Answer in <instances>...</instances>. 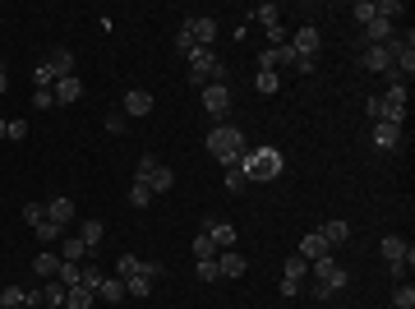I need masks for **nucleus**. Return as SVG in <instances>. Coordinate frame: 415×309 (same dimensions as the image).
Listing matches in <instances>:
<instances>
[{"label": "nucleus", "instance_id": "21", "mask_svg": "<svg viewBox=\"0 0 415 309\" xmlns=\"http://www.w3.org/2000/svg\"><path fill=\"white\" fill-rule=\"evenodd\" d=\"M318 235H323V240L337 249V245H346V240H351V221H346V217H332L328 226H318Z\"/></svg>", "mask_w": 415, "mask_h": 309}, {"label": "nucleus", "instance_id": "9", "mask_svg": "<svg viewBox=\"0 0 415 309\" xmlns=\"http://www.w3.org/2000/svg\"><path fill=\"white\" fill-rule=\"evenodd\" d=\"M203 107H208V116H217V121H222V116L231 111V88H226V83H208V88H203Z\"/></svg>", "mask_w": 415, "mask_h": 309}, {"label": "nucleus", "instance_id": "42", "mask_svg": "<svg viewBox=\"0 0 415 309\" xmlns=\"http://www.w3.org/2000/svg\"><path fill=\"white\" fill-rule=\"evenodd\" d=\"M33 83H37V88H55V74H51V65H46V60L33 69Z\"/></svg>", "mask_w": 415, "mask_h": 309}, {"label": "nucleus", "instance_id": "44", "mask_svg": "<svg viewBox=\"0 0 415 309\" xmlns=\"http://www.w3.org/2000/svg\"><path fill=\"white\" fill-rule=\"evenodd\" d=\"M194 277L198 282H217V259H203V263L194 268Z\"/></svg>", "mask_w": 415, "mask_h": 309}, {"label": "nucleus", "instance_id": "11", "mask_svg": "<svg viewBox=\"0 0 415 309\" xmlns=\"http://www.w3.org/2000/svg\"><path fill=\"white\" fill-rule=\"evenodd\" d=\"M383 259H388V268H393V263H406V268H411V263H415V249L402 240V235H383Z\"/></svg>", "mask_w": 415, "mask_h": 309}, {"label": "nucleus", "instance_id": "40", "mask_svg": "<svg viewBox=\"0 0 415 309\" xmlns=\"http://www.w3.org/2000/svg\"><path fill=\"white\" fill-rule=\"evenodd\" d=\"M130 203H134V208H148V203H153V189L134 180V189H130Z\"/></svg>", "mask_w": 415, "mask_h": 309}, {"label": "nucleus", "instance_id": "36", "mask_svg": "<svg viewBox=\"0 0 415 309\" xmlns=\"http://www.w3.org/2000/svg\"><path fill=\"white\" fill-rule=\"evenodd\" d=\"M254 83H259V92H263V97H273V92L282 88V78H277V74H268V69H259V78H254Z\"/></svg>", "mask_w": 415, "mask_h": 309}, {"label": "nucleus", "instance_id": "41", "mask_svg": "<svg viewBox=\"0 0 415 309\" xmlns=\"http://www.w3.org/2000/svg\"><path fill=\"white\" fill-rule=\"evenodd\" d=\"M245 185H250V180H245V171H240V166H226V189H231V194H240Z\"/></svg>", "mask_w": 415, "mask_h": 309}, {"label": "nucleus", "instance_id": "54", "mask_svg": "<svg viewBox=\"0 0 415 309\" xmlns=\"http://www.w3.org/2000/svg\"><path fill=\"white\" fill-rule=\"evenodd\" d=\"M0 309H5V305H0Z\"/></svg>", "mask_w": 415, "mask_h": 309}, {"label": "nucleus", "instance_id": "34", "mask_svg": "<svg viewBox=\"0 0 415 309\" xmlns=\"http://www.w3.org/2000/svg\"><path fill=\"white\" fill-rule=\"evenodd\" d=\"M286 277H291V282H305V277H309V263H305L300 254H291V259H286Z\"/></svg>", "mask_w": 415, "mask_h": 309}, {"label": "nucleus", "instance_id": "12", "mask_svg": "<svg viewBox=\"0 0 415 309\" xmlns=\"http://www.w3.org/2000/svg\"><path fill=\"white\" fill-rule=\"evenodd\" d=\"M369 139H374V148H379V153H393L397 144H402V125H369Z\"/></svg>", "mask_w": 415, "mask_h": 309}, {"label": "nucleus", "instance_id": "47", "mask_svg": "<svg viewBox=\"0 0 415 309\" xmlns=\"http://www.w3.org/2000/svg\"><path fill=\"white\" fill-rule=\"evenodd\" d=\"M351 14H355V23H360V28H365V23L374 19V0H360V5H355V10H351Z\"/></svg>", "mask_w": 415, "mask_h": 309}, {"label": "nucleus", "instance_id": "39", "mask_svg": "<svg viewBox=\"0 0 415 309\" xmlns=\"http://www.w3.org/2000/svg\"><path fill=\"white\" fill-rule=\"evenodd\" d=\"M374 14H379V19H388V23H393L397 14H402V0H379V5H374Z\"/></svg>", "mask_w": 415, "mask_h": 309}, {"label": "nucleus", "instance_id": "8", "mask_svg": "<svg viewBox=\"0 0 415 309\" xmlns=\"http://www.w3.org/2000/svg\"><path fill=\"white\" fill-rule=\"evenodd\" d=\"M291 65H295L291 42H286V46H268V51H259V69H268V74H277V69H291Z\"/></svg>", "mask_w": 415, "mask_h": 309}, {"label": "nucleus", "instance_id": "26", "mask_svg": "<svg viewBox=\"0 0 415 309\" xmlns=\"http://www.w3.org/2000/svg\"><path fill=\"white\" fill-rule=\"evenodd\" d=\"M97 300H107V305H121V300H125V282H121V277H107V282L97 287Z\"/></svg>", "mask_w": 415, "mask_h": 309}, {"label": "nucleus", "instance_id": "10", "mask_svg": "<svg viewBox=\"0 0 415 309\" xmlns=\"http://www.w3.org/2000/svg\"><path fill=\"white\" fill-rule=\"evenodd\" d=\"M318 46H323V33H318L314 23L295 28V37H291V51H295V55H318Z\"/></svg>", "mask_w": 415, "mask_h": 309}, {"label": "nucleus", "instance_id": "6", "mask_svg": "<svg viewBox=\"0 0 415 309\" xmlns=\"http://www.w3.org/2000/svg\"><path fill=\"white\" fill-rule=\"evenodd\" d=\"M180 33L189 37L194 46H203V51H212V42H217V23L208 19V14H194V19H185V28Z\"/></svg>", "mask_w": 415, "mask_h": 309}, {"label": "nucleus", "instance_id": "48", "mask_svg": "<svg viewBox=\"0 0 415 309\" xmlns=\"http://www.w3.org/2000/svg\"><path fill=\"white\" fill-rule=\"evenodd\" d=\"M365 116H369V125H379V121H383V97H369V102H365Z\"/></svg>", "mask_w": 415, "mask_h": 309}, {"label": "nucleus", "instance_id": "14", "mask_svg": "<svg viewBox=\"0 0 415 309\" xmlns=\"http://www.w3.org/2000/svg\"><path fill=\"white\" fill-rule=\"evenodd\" d=\"M245 254H236V249H222L217 254V277H226V282H236V277H245Z\"/></svg>", "mask_w": 415, "mask_h": 309}, {"label": "nucleus", "instance_id": "2", "mask_svg": "<svg viewBox=\"0 0 415 309\" xmlns=\"http://www.w3.org/2000/svg\"><path fill=\"white\" fill-rule=\"evenodd\" d=\"M245 148H250V144H245V134L236 130V125H217V130L208 134V153L222 162V171H226V166H240Z\"/></svg>", "mask_w": 415, "mask_h": 309}, {"label": "nucleus", "instance_id": "4", "mask_svg": "<svg viewBox=\"0 0 415 309\" xmlns=\"http://www.w3.org/2000/svg\"><path fill=\"white\" fill-rule=\"evenodd\" d=\"M189 83H194V88H208V83H226V65H222L212 51H203V46H198V51L189 55Z\"/></svg>", "mask_w": 415, "mask_h": 309}, {"label": "nucleus", "instance_id": "24", "mask_svg": "<svg viewBox=\"0 0 415 309\" xmlns=\"http://www.w3.org/2000/svg\"><path fill=\"white\" fill-rule=\"evenodd\" d=\"M97 305V291H88V287H69L65 291V309H93Z\"/></svg>", "mask_w": 415, "mask_h": 309}, {"label": "nucleus", "instance_id": "31", "mask_svg": "<svg viewBox=\"0 0 415 309\" xmlns=\"http://www.w3.org/2000/svg\"><path fill=\"white\" fill-rule=\"evenodd\" d=\"M139 273H143V263H139L134 254H121V259H116V277H121V282H130V277H139Z\"/></svg>", "mask_w": 415, "mask_h": 309}, {"label": "nucleus", "instance_id": "18", "mask_svg": "<svg viewBox=\"0 0 415 309\" xmlns=\"http://www.w3.org/2000/svg\"><path fill=\"white\" fill-rule=\"evenodd\" d=\"M46 221H55V226H65L74 221V199H46Z\"/></svg>", "mask_w": 415, "mask_h": 309}, {"label": "nucleus", "instance_id": "7", "mask_svg": "<svg viewBox=\"0 0 415 309\" xmlns=\"http://www.w3.org/2000/svg\"><path fill=\"white\" fill-rule=\"evenodd\" d=\"M383 125H406V83H393L383 92Z\"/></svg>", "mask_w": 415, "mask_h": 309}, {"label": "nucleus", "instance_id": "33", "mask_svg": "<svg viewBox=\"0 0 415 309\" xmlns=\"http://www.w3.org/2000/svg\"><path fill=\"white\" fill-rule=\"evenodd\" d=\"M102 282H107V273H102L97 263H83V282H79V287H88V291H97Z\"/></svg>", "mask_w": 415, "mask_h": 309}, {"label": "nucleus", "instance_id": "3", "mask_svg": "<svg viewBox=\"0 0 415 309\" xmlns=\"http://www.w3.org/2000/svg\"><path fill=\"white\" fill-rule=\"evenodd\" d=\"M309 273H314V296L318 300H328L332 291H341L351 282V273L341 263H332V254L328 259H318V263H309Z\"/></svg>", "mask_w": 415, "mask_h": 309}, {"label": "nucleus", "instance_id": "32", "mask_svg": "<svg viewBox=\"0 0 415 309\" xmlns=\"http://www.w3.org/2000/svg\"><path fill=\"white\" fill-rule=\"evenodd\" d=\"M148 291H153V277H148V273H139V277L125 282V296H148Z\"/></svg>", "mask_w": 415, "mask_h": 309}, {"label": "nucleus", "instance_id": "38", "mask_svg": "<svg viewBox=\"0 0 415 309\" xmlns=\"http://www.w3.org/2000/svg\"><path fill=\"white\" fill-rule=\"evenodd\" d=\"M254 19H259L263 28H273V23H282V10H277V5H259V10H254Z\"/></svg>", "mask_w": 415, "mask_h": 309}, {"label": "nucleus", "instance_id": "16", "mask_svg": "<svg viewBox=\"0 0 415 309\" xmlns=\"http://www.w3.org/2000/svg\"><path fill=\"white\" fill-rule=\"evenodd\" d=\"M125 116H130V121H134V116H148V111H153V92H148V88H130V92H125Z\"/></svg>", "mask_w": 415, "mask_h": 309}, {"label": "nucleus", "instance_id": "43", "mask_svg": "<svg viewBox=\"0 0 415 309\" xmlns=\"http://www.w3.org/2000/svg\"><path fill=\"white\" fill-rule=\"evenodd\" d=\"M107 130L111 134H125V130H130V116H125V111H111V116H107Z\"/></svg>", "mask_w": 415, "mask_h": 309}, {"label": "nucleus", "instance_id": "13", "mask_svg": "<svg viewBox=\"0 0 415 309\" xmlns=\"http://www.w3.org/2000/svg\"><path fill=\"white\" fill-rule=\"evenodd\" d=\"M295 254L305 259V263H318V259H328V254H332V245L323 240V235H318V231H309L305 240H300V249H295Z\"/></svg>", "mask_w": 415, "mask_h": 309}, {"label": "nucleus", "instance_id": "1", "mask_svg": "<svg viewBox=\"0 0 415 309\" xmlns=\"http://www.w3.org/2000/svg\"><path fill=\"white\" fill-rule=\"evenodd\" d=\"M240 171H245L250 185H268V180L282 176V153H277V148H245Z\"/></svg>", "mask_w": 415, "mask_h": 309}, {"label": "nucleus", "instance_id": "46", "mask_svg": "<svg viewBox=\"0 0 415 309\" xmlns=\"http://www.w3.org/2000/svg\"><path fill=\"white\" fill-rule=\"evenodd\" d=\"M33 107H37V111H51V107H55V92H51V88H37V92H33Z\"/></svg>", "mask_w": 415, "mask_h": 309}, {"label": "nucleus", "instance_id": "45", "mask_svg": "<svg viewBox=\"0 0 415 309\" xmlns=\"http://www.w3.org/2000/svg\"><path fill=\"white\" fill-rule=\"evenodd\" d=\"M286 42H291L286 23H273V28H268V46H286Z\"/></svg>", "mask_w": 415, "mask_h": 309}, {"label": "nucleus", "instance_id": "49", "mask_svg": "<svg viewBox=\"0 0 415 309\" xmlns=\"http://www.w3.org/2000/svg\"><path fill=\"white\" fill-rule=\"evenodd\" d=\"M23 134H28V125H23V121H5V139H14V144H19Z\"/></svg>", "mask_w": 415, "mask_h": 309}, {"label": "nucleus", "instance_id": "37", "mask_svg": "<svg viewBox=\"0 0 415 309\" xmlns=\"http://www.w3.org/2000/svg\"><path fill=\"white\" fill-rule=\"evenodd\" d=\"M393 305H397V309H415V287H411V282H402V287H397Z\"/></svg>", "mask_w": 415, "mask_h": 309}, {"label": "nucleus", "instance_id": "27", "mask_svg": "<svg viewBox=\"0 0 415 309\" xmlns=\"http://www.w3.org/2000/svg\"><path fill=\"white\" fill-rule=\"evenodd\" d=\"M79 240H83L88 249H97V245H102V221H97V217H88L83 226H79Z\"/></svg>", "mask_w": 415, "mask_h": 309}, {"label": "nucleus", "instance_id": "15", "mask_svg": "<svg viewBox=\"0 0 415 309\" xmlns=\"http://www.w3.org/2000/svg\"><path fill=\"white\" fill-rule=\"evenodd\" d=\"M393 37H397V33H393V23L379 19V14H374V19L365 23V46H388Z\"/></svg>", "mask_w": 415, "mask_h": 309}, {"label": "nucleus", "instance_id": "50", "mask_svg": "<svg viewBox=\"0 0 415 309\" xmlns=\"http://www.w3.org/2000/svg\"><path fill=\"white\" fill-rule=\"evenodd\" d=\"M314 65H318V55H295V69H300V74H314Z\"/></svg>", "mask_w": 415, "mask_h": 309}, {"label": "nucleus", "instance_id": "23", "mask_svg": "<svg viewBox=\"0 0 415 309\" xmlns=\"http://www.w3.org/2000/svg\"><path fill=\"white\" fill-rule=\"evenodd\" d=\"M46 65H51L55 83H60V78H74V51H51V55H46Z\"/></svg>", "mask_w": 415, "mask_h": 309}, {"label": "nucleus", "instance_id": "28", "mask_svg": "<svg viewBox=\"0 0 415 309\" xmlns=\"http://www.w3.org/2000/svg\"><path fill=\"white\" fill-rule=\"evenodd\" d=\"M33 231H37V240H42V245H55V240H65V226H55V221H37V226H33Z\"/></svg>", "mask_w": 415, "mask_h": 309}, {"label": "nucleus", "instance_id": "29", "mask_svg": "<svg viewBox=\"0 0 415 309\" xmlns=\"http://www.w3.org/2000/svg\"><path fill=\"white\" fill-rule=\"evenodd\" d=\"M222 254V249H217V245H212V235H194V263H203V259H217Z\"/></svg>", "mask_w": 415, "mask_h": 309}, {"label": "nucleus", "instance_id": "52", "mask_svg": "<svg viewBox=\"0 0 415 309\" xmlns=\"http://www.w3.org/2000/svg\"><path fill=\"white\" fill-rule=\"evenodd\" d=\"M42 309H65V305H42Z\"/></svg>", "mask_w": 415, "mask_h": 309}, {"label": "nucleus", "instance_id": "25", "mask_svg": "<svg viewBox=\"0 0 415 309\" xmlns=\"http://www.w3.org/2000/svg\"><path fill=\"white\" fill-rule=\"evenodd\" d=\"M33 273H37V282H51V277H60V254H37Z\"/></svg>", "mask_w": 415, "mask_h": 309}, {"label": "nucleus", "instance_id": "20", "mask_svg": "<svg viewBox=\"0 0 415 309\" xmlns=\"http://www.w3.org/2000/svg\"><path fill=\"white\" fill-rule=\"evenodd\" d=\"M88 254H93V249H88L79 235H65V240H60V263H88Z\"/></svg>", "mask_w": 415, "mask_h": 309}, {"label": "nucleus", "instance_id": "53", "mask_svg": "<svg viewBox=\"0 0 415 309\" xmlns=\"http://www.w3.org/2000/svg\"><path fill=\"white\" fill-rule=\"evenodd\" d=\"M0 139H5V121H0Z\"/></svg>", "mask_w": 415, "mask_h": 309}, {"label": "nucleus", "instance_id": "19", "mask_svg": "<svg viewBox=\"0 0 415 309\" xmlns=\"http://www.w3.org/2000/svg\"><path fill=\"white\" fill-rule=\"evenodd\" d=\"M365 69H374V74H388V69H393V51H388V46H365Z\"/></svg>", "mask_w": 415, "mask_h": 309}, {"label": "nucleus", "instance_id": "30", "mask_svg": "<svg viewBox=\"0 0 415 309\" xmlns=\"http://www.w3.org/2000/svg\"><path fill=\"white\" fill-rule=\"evenodd\" d=\"M0 305H5V309H28V291H23V287H5V291H0Z\"/></svg>", "mask_w": 415, "mask_h": 309}, {"label": "nucleus", "instance_id": "22", "mask_svg": "<svg viewBox=\"0 0 415 309\" xmlns=\"http://www.w3.org/2000/svg\"><path fill=\"white\" fill-rule=\"evenodd\" d=\"M51 92H55V107H74V102L83 97V83H79V78H60Z\"/></svg>", "mask_w": 415, "mask_h": 309}, {"label": "nucleus", "instance_id": "17", "mask_svg": "<svg viewBox=\"0 0 415 309\" xmlns=\"http://www.w3.org/2000/svg\"><path fill=\"white\" fill-rule=\"evenodd\" d=\"M203 231L212 235V245H217V249H236V226H226V221H217V217H208Z\"/></svg>", "mask_w": 415, "mask_h": 309}, {"label": "nucleus", "instance_id": "35", "mask_svg": "<svg viewBox=\"0 0 415 309\" xmlns=\"http://www.w3.org/2000/svg\"><path fill=\"white\" fill-rule=\"evenodd\" d=\"M23 221H28V226L46 221V199H37V203H23Z\"/></svg>", "mask_w": 415, "mask_h": 309}, {"label": "nucleus", "instance_id": "5", "mask_svg": "<svg viewBox=\"0 0 415 309\" xmlns=\"http://www.w3.org/2000/svg\"><path fill=\"white\" fill-rule=\"evenodd\" d=\"M134 180H139V185H148L153 194H166V189L175 185V171H171V166H162V162H153V157H143L139 171H134Z\"/></svg>", "mask_w": 415, "mask_h": 309}, {"label": "nucleus", "instance_id": "51", "mask_svg": "<svg viewBox=\"0 0 415 309\" xmlns=\"http://www.w3.org/2000/svg\"><path fill=\"white\" fill-rule=\"evenodd\" d=\"M10 88V74H5V65H0V92Z\"/></svg>", "mask_w": 415, "mask_h": 309}]
</instances>
